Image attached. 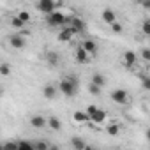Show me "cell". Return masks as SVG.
Wrapping results in <instances>:
<instances>
[{
    "mask_svg": "<svg viewBox=\"0 0 150 150\" xmlns=\"http://www.w3.org/2000/svg\"><path fill=\"white\" fill-rule=\"evenodd\" d=\"M58 88H60V92L65 97H74V96H76V90H78V78L76 76L62 78L60 83H58Z\"/></svg>",
    "mask_w": 150,
    "mask_h": 150,
    "instance_id": "1",
    "label": "cell"
},
{
    "mask_svg": "<svg viewBox=\"0 0 150 150\" xmlns=\"http://www.w3.org/2000/svg\"><path fill=\"white\" fill-rule=\"evenodd\" d=\"M46 23L50 25V27H64V25H69V18L64 14V13H60V11H57V13H53V14H50V16H46Z\"/></svg>",
    "mask_w": 150,
    "mask_h": 150,
    "instance_id": "2",
    "label": "cell"
},
{
    "mask_svg": "<svg viewBox=\"0 0 150 150\" xmlns=\"http://www.w3.org/2000/svg\"><path fill=\"white\" fill-rule=\"evenodd\" d=\"M35 7H37V11H41L46 16H50V14L58 11V4L53 2V0H39V2L35 4Z\"/></svg>",
    "mask_w": 150,
    "mask_h": 150,
    "instance_id": "3",
    "label": "cell"
},
{
    "mask_svg": "<svg viewBox=\"0 0 150 150\" xmlns=\"http://www.w3.org/2000/svg\"><path fill=\"white\" fill-rule=\"evenodd\" d=\"M111 99H113V103H117V104H127V103L131 101L129 92L124 90V88H117V90H113V92H111Z\"/></svg>",
    "mask_w": 150,
    "mask_h": 150,
    "instance_id": "4",
    "label": "cell"
},
{
    "mask_svg": "<svg viewBox=\"0 0 150 150\" xmlns=\"http://www.w3.org/2000/svg\"><path fill=\"white\" fill-rule=\"evenodd\" d=\"M67 27H71L76 34H81V32H85L87 30V23L81 20V18H78V16H71L69 18V25Z\"/></svg>",
    "mask_w": 150,
    "mask_h": 150,
    "instance_id": "5",
    "label": "cell"
},
{
    "mask_svg": "<svg viewBox=\"0 0 150 150\" xmlns=\"http://www.w3.org/2000/svg\"><path fill=\"white\" fill-rule=\"evenodd\" d=\"M30 125L35 129H44L48 127V118L44 115H32L30 117Z\"/></svg>",
    "mask_w": 150,
    "mask_h": 150,
    "instance_id": "6",
    "label": "cell"
},
{
    "mask_svg": "<svg viewBox=\"0 0 150 150\" xmlns=\"http://www.w3.org/2000/svg\"><path fill=\"white\" fill-rule=\"evenodd\" d=\"M136 62H138V55H136L134 51L127 50V51L124 53V65H125L127 69H132V67L136 65Z\"/></svg>",
    "mask_w": 150,
    "mask_h": 150,
    "instance_id": "7",
    "label": "cell"
},
{
    "mask_svg": "<svg viewBox=\"0 0 150 150\" xmlns=\"http://www.w3.org/2000/svg\"><path fill=\"white\" fill-rule=\"evenodd\" d=\"M42 97L48 99V101L57 99V87H55L53 83H46V85L42 87Z\"/></svg>",
    "mask_w": 150,
    "mask_h": 150,
    "instance_id": "8",
    "label": "cell"
},
{
    "mask_svg": "<svg viewBox=\"0 0 150 150\" xmlns=\"http://www.w3.org/2000/svg\"><path fill=\"white\" fill-rule=\"evenodd\" d=\"M9 44H11L14 50H23V48H25V37H23V35L14 34V35H11V37H9Z\"/></svg>",
    "mask_w": 150,
    "mask_h": 150,
    "instance_id": "9",
    "label": "cell"
},
{
    "mask_svg": "<svg viewBox=\"0 0 150 150\" xmlns=\"http://www.w3.org/2000/svg\"><path fill=\"white\" fill-rule=\"evenodd\" d=\"M74 34H76V32H74L71 27H65V28H62V30H60V34L57 35V39H58L60 42H67V41H71V39H72V35H74Z\"/></svg>",
    "mask_w": 150,
    "mask_h": 150,
    "instance_id": "10",
    "label": "cell"
},
{
    "mask_svg": "<svg viewBox=\"0 0 150 150\" xmlns=\"http://www.w3.org/2000/svg\"><path fill=\"white\" fill-rule=\"evenodd\" d=\"M81 46H83V50H85L88 55H96V53H97V42L92 41V39H83V41H81Z\"/></svg>",
    "mask_w": 150,
    "mask_h": 150,
    "instance_id": "11",
    "label": "cell"
},
{
    "mask_svg": "<svg viewBox=\"0 0 150 150\" xmlns=\"http://www.w3.org/2000/svg\"><path fill=\"white\" fill-rule=\"evenodd\" d=\"M103 20L111 27L113 23H117V14H115V11L113 9H110V7H106L104 11H103Z\"/></svg>",
    "mask_w": 150,
    "mask_h": 150,
    "instance_id": "12",
    "label": "cell"
},
{
    "mask_svg": "<svg viewBox=\"0 0 150 150\" xmlns=\"http://www.w3.org/2000/svg\"><path fill=\"white\" fill-rule=\"evenodd\" d=\"M74 57H76V62H78V64H87V62H88V53L83 50L81 44L76 48V53H74Z\"/></svg>",
    "mask_w": 150,
    "mask_h": 150,
    "instance_id": "13",
    "label": "cell"
},
{
    "mask_svg": "<svg viewBox=\"0 0 150 150\" xmlns=\"http://www.w3.org/2000/svg\"><path fill=\"white\" fill-rule=\"evenodd\" d=\"M71 146H72L74 150H83V148L87 146V143H85V139L80 138V136H72V138H71Z\"/></svg>",
    "mask_w": 150,
    "mask_h": 150,
    "instance_id": "14",
    "label": "cell"
},
{
    "mask_svg": "<svg viewBox=\"0 0 150 150\" xmlns=\"http://www.w3.org/2000/svg\"><path fill=\"white\" fill-rule=\"evenodd\" d=\"M90 83H94V85H97V87H104L106 85V78H104V74H101V72H94L92 74V80H90Z\"/></svg>",
    "mask_w": 150,
    "mask_h": 150,
    "instance_id": "15",
    "label": "cell"
},
{
    "mask_svg": "<svg viewBox=\"0 0 150 150\" xmlns=\"http://www.w3.org/2000/svg\"><path fill=\"white\" fill-rule=\"evenodd\" d=\"M46 62H48L50 65H53V67H57V65L60 64V58H58V53H55V51H48V53H46Z\"/></svg>",
    "mask_w": 150,
    "mask_h": 150,
    "instance_id": "16",
    "label": "cell"
},
{
    "mask_svg": "<svg viewBox=\"0 0 150 150\" xmlns=\"http://www.w3.org/2000/svg\"><path fill=\"white\" fill-rule=\"evenodd\" d=\"M48 127H50L51 131H60V129H62V120L57 118V117H50V118H48Z\"/></svg>",
    "mask_w": 150,
    "mask_h": 150,
    "instance_id": "17",
    "label": "cell"
},
{
    "mask_svg": "<svg viewBox=\"0 0 150 150\" xmlns=\"http://www.w3.org/2000/svg\"><path fill=\"white\" fill-rule=\"evenodd\" d=\"M106 115H108V113H106L104 110H97V113L92 117V122H94V124H103V122L106 120Z\"/></svg>",
    "mask_w": 150,
    "mask_h": 150,
    "instance_id": "18",
    "label": "cell"
},
{
    "mask_svg": "<svg viewBox=\"0 0 150 150\" xmlns=\"http://www.w3.org/2000/svg\"><path fill=\"white\" fill-rule=\"evenodd\" d=\"M72 118H74V120H76V122H83V124L90 120V117H88V115H87L85 111H80V110H78V111H74V115H72Z\"/></svg>",
    "mask_w": 150,
    "mask_h": 150,
    "instance_id": "19",
    "label": "cell"
},
{
    "mask_svg": "<svg viewBox=\"0 0 150 150\" xmlns=\"http://www.w3.org/2000/svg\"><path fill=\"white\" fill-rule=\"evenodd\" d=\"M18 145H20V150H35V145L27 141V139H20Z\"/></svg>",
    "mask_w": 150,
    "mask_h": 150,
    "instance_id": "20",
    "label": "cell"
},
{
    "mask_svg": "<svg viewBox=\"0 0 150 150\" xmlns=\"http://www.w3.org/2000/svg\"><path fill=\"white\" fill-rule=\"evenodd\" d=\"M34 145H35V150H50V146H51L46 139H39V141H35Z\"/></svg>",
    "mask_w": 150,
    "mask_h": 150,
    "instance_id": "21",
    "label": "cell"
},
{
    "mask_svg": "<svg viewBox=\"0 0 150 150\" xmlns=\"http://www.w3.org/2000/svg\"><path fill=\"white\" fill-rule=\"evenodd\" d=\"M141 32L150 37V18H145V20L141 21Z\"/></svg>",
    "mask_w": 150,
    "mask_h": 150,
    "instance_id": "22",
    "label": "cell"
},
{
    "mask_svg": "<svg viewBox=\"0 0 150 150\" xmlns=\"http://www.w3.org/2000/svg\"><path fill=\"white\" fill-rule=\"evenodd\" d=\"M2 150H20V145L18 141H6L2 145Z\"/></svg>",
    "mask_w": 150,
    "mask_h": 150,
    "instance_id": "23",
    "label": "cell"
},
{
    "mask_svg": "<svg viewBox=\"0 0 150 150\" xmlns=\"http://www.w3.org/2000/svg\"><path fill=\"white\" fill-rule=\"evenodd\" d=\"M0 74H2V76H9L11 74V64H7V62L0 64Z\"/></svg>",
    "mask_w": 150,
    "mask_h": 150,
    "instance_id": "24",
    "label": "cell"
},
{
    "mask_svg": "<svg viewBox=\"0 0 150 150\" xmlns=\"http://www.w3.org/2000/svg\"><path fill=\"white\" fill-rule=\"evenodd\" d=\"M139 81H141V87L145 90H150V76H146V74H139Z\"/></svg>",
    "mask_w": 150,
    "mask_h": 150,
    "instance_id": "25",
    "label": "cell"
},
{
    "mask_svg": "<svg viewBox=\"0 0 150 150\" xmlns=\"http://www.w3.org/2000/svg\"><path fill=\"white\" fill-rule=\"evenodd\" d=\"M106 132H108L110 136H117V134L120 132V127H118L117 124H110V125L106 127Z\"/></svg>",
    "mask_w": 150,
    "mask_h": 150,
    "instance_id": "26",
    "label": "cell"
},
{
    "mask_svg": "<svg viewBox=\"0 0 150 150\" xmlns=\"http://www.w3.org/2000/svg\"><path fill=\"white\" fill-rule=\"evenodd\" d=\"M11 25H13L14 28H23V27H25V23H23L18 16H13V18H11Z\"/></svg>",
    "mask_w": 150,
    "mask_h": 150,
    "instance_id": "27",
    "label": "cell"
},
{
    "mask_svg": "<svg viewBox=\"0 0 150 150\" xmlns=\"http://www.w3.org/2000/svg\"><path fill=\"white\" fill-rule=\"evenodd\" d=\"M101 90H103V88H101V87H97V85H94V83H90V85H88V92H90L92 96H101Z\"/></svg>",
    "mask_w": 150,
    "mask_h": 150,
    "instance_id": "28",
    "label": "cell"
},
{
    "mask_svg": "<svg viewBox=\"0 0 150 150\" xmlns=\"http://www.w3.org/2000/svg\"><path fill=\"white\" fill-rule=\"evenodd\" d=\"M16 16H18V18H20V20H21L23 23H28V21H30V14H28L27 11H20V13H18Z\"/></svg>",
    "mask_w": 150,
    "mask_h": 150,
    "instance_id": "29",
    "label": "cell"
},
{
    "mask_svg": "<svg viewBox=\"0 0 150 150\" xmlns=\"http://www.w3.org/2000/svg\"><path fill=\"white\" fill-rule=\"evenodd\" d=\"M97 110H99V108H97V106H94V104H90V106H88V108H87V110H85V113H87V115H88V117H90V120H92V117H94V115H96V113H97Z\"/></svg>",
    "mask_w": 150,
    "mask_h": 150,
    "instance_id": "30",
    "label": "cell"
},
{
    "mask_svg": "<svg viewBox=\"0 0 150 150\" xmlns=\"http://www.w3.org/2000/svg\"><path fill=\"white\" fill-rule=\"evenodd\" d=\"M139 55H141V58H143V60H146V62H150V48H143Z\"/></svg>",
    "mask_w": 150,
    "mask_h": 150,
    "instance_id": "31",
    "label": "cell"
},
{
    "mask_svg": "<svg viewBox=\"0 0 150 150\" xmlns=\"http://www.w3.org/2000/svg\"><path fill=\"white\" fill-rule=\"evenodd\" d=\"M111 30H113L115 34H122L124 27H122V23H118V21H117V23H113V25H111Z\"/></svg>",
    "mask_w": 150,
    "mask_h": 150,
    "instance_id": "32",
    "label": "cell"
},
{
    "mask_svg": "<svg viewBox=\"0 0 150 150\" xmlns=\"http://www.w3.org/2000/svg\"><path fill=\"white\" fill-rule=\"evenodd\" d=\"M145 11H150V0H141V4H139Z\"/></svg>",
    "mask_w": 150,
    "mask_h": 150,
    "instance_id": "33",
    "label": "cell"
},
{
    "mask_svg": "<svg viewBox=\"0 0 150 150\" xmlns=\"http://www.w3.org/2000/svg\"><path fill=\"white\" fill-rule=\"evenodd\" d=\"M50 150H60V146H57V145H51V146H50Z\"/></svg>",
    "mask_w": 150,
    "mask_h": 150,
    "instance_id": "34",
    "label": "cell"
},
{
    "mask_svg": "<svg viewBox=\"0 0 150 150\" xmlns=\"http://www.w3.org/2000/svg\"><path fill=\"white\" fill-rule=\"evenodd\" d=\"M146 139H148V141H150V127H148V129H146Z\"/></svg>",
    "mask_w": 150,
    "mask_h": 150,
    "instance_id": "35",
    "label": "cell"
},
{
    "mask_svg": "<svg viewBox=\"0 0 150 150\" xmlns=\"http://www.w3.org/2000/svg\"><path fill=\"white\" fill-rule=\"evenodd\" d=\"M83 150H94V148H92V146H90V145H87V146H85V148H83Z\"/></svg>",
    "mask_w": 150,
    "mask_h": 150,
    "instance_id": "36",
    "label": "cell"
}]
</instances>
